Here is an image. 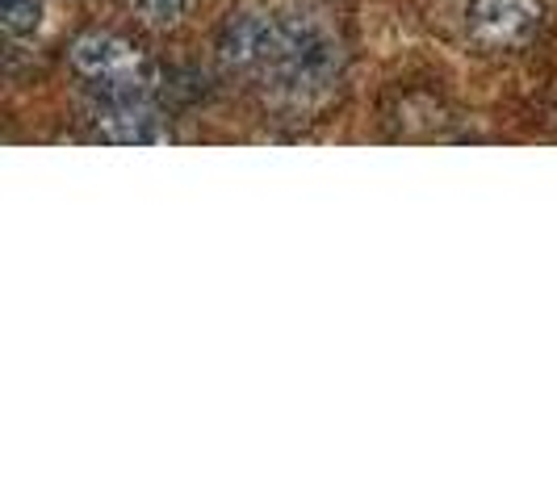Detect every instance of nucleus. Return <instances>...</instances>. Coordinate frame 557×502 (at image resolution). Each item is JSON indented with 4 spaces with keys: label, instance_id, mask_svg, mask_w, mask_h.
Masks as SVG:
<instances>
[{
    "label": "nucleus",
    "instance_id": "423d86ee",
    "mask_svg": "<svg viewBox=\"0 0 557 502\" xmlns=\"http://www.w3.org/2000/svg\"><path fill=\"white\" fill-rule=\"evenodd\" d=\"M0 17H4V29L13 38L22 34H34L38 22H42V4L38 0H0Z\"/></svg>",
    "mask_w": 557,
    "mask_h": 502
},
{
    "label": "nucleus",
    "instance_id": "7ed1b4c3",
    "mask_svg": "<svg viewBox=\"0 0 557 502\" xmlns=\"http://www.w3.org/2000/svg\"><path fill=\"white\" fill-rule=\"evenodd\" d=\"M545 22L541 0H470L466 34L482 51H520Z\"/></svg>",
    "mask_w": 557,
    "mask_h": 502
},
{
    "label": "nucleus",
    "instance_id": "f257e3e1",
    "mask_svg": "<svg viewBox=\"0 0 557 502\" xmlns=\"http://www.w3.org/2000/svg\"><path fill=\"white\" fill-rule=\"evenodd\" d=\"M219 55L231 72H244L281 110H319L339 84V38L314 17L244 9L231 13L219 38Z\"/></svg>",
    "mask_w": 557,
    "mask_h": 502
},
{
    "label": "nucleus",
    "instance_id": "20e7f679",
    "mask_svg": "<svg viewBox=\"0 0 557 502\" xmlns=\"http://www.w3.org/2000/svg\"><path fill=\"white\" fill-rule=\"evenodd\" d=\"M92 130L97 139L122 142V147H147V142H168V126L151 97H106L97 92L92 101Z\"/></svg>",
    "mask_w": 557,
    "mask_h": 502
},
{
    "label": "nucleus",
    "instance_id": "f03ea898",
    "mask_svg": "<svg viewBox=\"0 0 557 502\" xmlns=\"http://www.w3.org/2000/svg\"><path fill=\"white\" fill-rule=\"evenodd\" d=\"M67 63L92 92L106 97H151L156 63L131 38L110 29H84L67 47Z\"/></svg>",
    "mask_w": 557,
    "mask_h": 502
},
{
    "label": "nucleus",
    "instance_id": "39448f33",
    "mask_svg": "<svg viewBox=\"0 0 557 502\" xmlns=\"http://www.w3.org/2000/svg\"><path fill=\"white\" fill-rule=\"evenodd\" d=\"M131 4H135V13H139L143 22L156 29H172L194 9V0H131Z\"/></svg>",
    "mask_w": 557,
    "mask_h": 502
}]
</instances>
